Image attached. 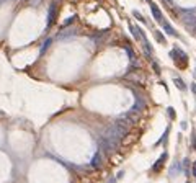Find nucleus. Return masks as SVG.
I'll list each match as a JSON object with an SVG mask.
<instances>
[{
  "mask_svg": "<svg viewBox=\"0 0 196 183\" xmlns=\"http://www.w3.org/2000/svg\"><path fill=\"white\" fill-rule=\"evenodd\" d=\"M175 85H178L181 90H185V83L181 82V79H175Z\"/></svg>",
  "mask_w": 196,
  "mask_h": 183,
  "instance_id": "4",
  "label": "nucleus"
},
{
  "mask_svg": "<svg viewBox=\"0 0 196 183\" xmlns=\"http://www.w3.org/2000/svg\"><path fill=\"white\" fill-rule=\"evenodd\" d=\"M49 25H51V23H53L54 21V15H56V5H53V7H51V11H49Z\"/></svg>",
  "mask_w": 196,
  "mask_h": 183,
  "instance_id": "3",
  "label": "nucleus"
},
{
  "mask_svg": "<svg viewBox=\"0 0 196 183\" xmlns=\"http://www.w3.org/2000/svg\"><path fill=\"white\" fill-rule=\"evenodd\" d=\"M151 7H152V10H154V13H155V18H157V20L160 21V20H162V15H160V10H159L157 7H155V5H154V3H151Z\"/></svg>",
  "mask_w": 196,
  "mask_h": 183,
  "instance_id": "2",
  "label": "nucleus"
},
{
  "mask_svg": "<svg viewBox=\"0 0 196 183\" xmlns=\"http://www.w3.org/2000/svg\"><path fill=\"white\" fill-rule=\"evenodd\" d=\"M165 159H167V154H164V155H162V157L159 159V162H157V164L154 165V172H157V170L160 168V164H162V162H165Z\"/></svg>",
  "mask_w": 196,
  "mask_h": 183,
  "instance_id": "1",
  "label": "nucleus"
}]
</instances>
